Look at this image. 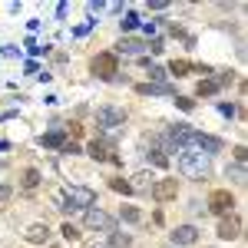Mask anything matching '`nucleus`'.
<instances>
[{"label": "nucleus", "instance_id": "f257e3e1", "mask_svg": "<svg viewBox=\"0 0 248 248\" xmlns=\"http://www.w3.org/2000/svg\"><path fill=\"white\" fill-rule=\"evenodd\" d=\"M53 202H57V209H93L96 202V192L86 189V186H73V189H60L53 192Z\"/></svg>", "mask_w": 248, "mask_h": 248}, {"label": "nucleus", "instance_id": "f03ea898", "mask_svg": "<svg viewBox=\"0 0 248 248\" xmlns=\"http://www.w3.org/2000/svg\"><path fill=\"white\" fill-rule=\"evenodd\" d=\"M209 169H212L209 155L192 153V149H182V155H179V172H182L186 179H205Z\"/></svg>", "mask_w": 248, "mask_h": 248}, {"label": "nucleus", "instance_id": "7ed1b4c3", "mask_svg": "<svg viewBox=\"0 0 248 248\" xmlns=\"http://www.w3.org/2000/svg\"><path fill=\"white\" fill-rule=\"evenodd\" d=\"M96 123H99L103 129H116V126L126 123V113H123L119 106H99V109H96Z\"/></svg>", "mask_w": 248, "mask_h": 248}, {"label": "nucleus", "instance_id": "20e7f679", "mask_svg": "<svg viewBox=\"0 0 248 248\" xmlns=\"http://www.w3.org/2000/svg\"><path fill=\"white\" fill-rule=\"evenodd\" d=\"M232 205H235V199L229 189H215L209 195V212H215V215H232Z\"/></svg>", "mask_w": 248, "mask_h": 248}, {"label": "nucleus", "instance_id": "39448f33", "mask_svg": "<svg viewBox=\"0 0 248 248\" xmlns=\"http://www.w3.org/2000/svg\"><path fill=\"white\" fill-rule=\"evenodd\" d=\"M83 225L86 229H99V232H113V215H106L103 209H86V215H83Z\"/></svg>", "mask_w": 248, "mask_h": 248}, {"label": "nucleus", "instance_id": "423d86ee", "mask_svg": "<svg viewBox=\"0 0 248 248\" xmlns=\"http://www.w3.org/2000/svg\"><path fill=\"white\" fill-rule=\"evenodd\" d=\"M93 73L99 79H113L116 77V53H99L93 60Z\"/></svg>", "mask_w": 248, "mask_h": 248}, {"label": "nucleus", "instance_id": "0eeeda50", "mask_svg": "<svg viewBox=\"0 0 248 248\" xmlns=\"http://www.w3.org/2000/svg\"><path fill=\"white\" fill-rule=\"evenodd\" d=\"M175 195H179V182H175V179H159V182L153 186L155 202H172Z\"/></svg>", "mask_w": 248, "mask_h": 248}, {"label": "nucleus", "instance_id": "6e6552de", "mask_svg": "<svg viewBox=\"0 0 248 248\" xmlns=\"http://www.w3.org/2000/svg\"><path fill=\"white\" fill-rule=\"evenodd\" d=\"M238 235H242V222H238L235 215H222V222H218V238L232 242V238H238Z\"/></svg>", "mask_w": 248, "mask_h": 248}, {"label": "nucleus", "instance_id": "1a4fd4ad", "mask_svg": "<svg viewBox=\"0 0 248 248\" xmlns=\"http://www.w3.org/2000/svg\"><path fill=\"white\" fill-rule=\"evenodd\" d=\"M195 242H199V232L192 225H182V229L172 232V245H195Z\"/></svg>", "mask_w": 248, "mask_h": 248}, {"label": "nucleus", "instance_id": "9d476101", "mask_svg": "<svg viewBox=\"0 0 248 248\" xmlns=\"http://www.w3.org/2000/svg\"><path fill=\"white\" fill-rule=\"evenodd\" d=\"M46 238H50L46 222H37V225H30V229H27V242H33V245H43Z\"/></svg>", "mask_w": 248, "mask_h": 248}, {"label": "nucleus", "instance_id": "9b49d317", "mask_svg": "<svg viewBox=\"0 0 248 248\" xmlns=\"http://www.w3.org/2000/svg\"><path fill=\"white\" fill-rule=\"evenodd\" d=\"M142 50H146V40H136V37H123L116 46V53H142Z\"/></svg>", "mask_w": 248, "mask_h": 248}, {"label": "nucleus", "instance_id": "f8f14e48", "mask_svg": "<svg viewBox=\"0 0 248 248\" xmlns=\"http://www.w3.org/2000/svg\"><path fill=\"white\" fill-rule=\"evenodd\" d=\"M46 149H60V146H66V133L63 129H53V133H46L43 139H40Z\"/></svg>", "mask_w": 248, "mask_h": 248}, {"label": "nucleus", "instance_id": "ddd939ff", "mask_svg": "<svg viewBox=\"0 0 248 248\" xmlns=\"http://www.w3.org/2000/svg\"><path fill=\"white\" fill-rule=\"evenodd\" d=\"M139 93L142 96H172V86H166V83H146V86H139Z\"/></svg>", "mask_w": 248, "mask_h": 248}, {"label": "nucleus", "instance_id": "4468645a", "mask_svg": "<svg viewBox=\"0 0 248 248\" xmlns=\"http://www.w3.org/2000/svg\"><path fill=\"white\" fill-rule=\"evenodd\" d=\"M106 248H133V238L126 232H109V245Z\"/></svg>", "mask_w": 248, "mask_h": 248}, {"label": "nucleus", "instance_id": "2eb2a0df", "mask_svg": "<svg viewBox=\"0 0 248 248\" xmlns=\"http://www.w3.org/2000/svg\"><path fill=\"white\" fill-rule=\"evenodd\" d=\"M90 155H93V159H99V162H106V159H109V162H116V155H109V149H106L103 142H90Z\"/></svg>", "mask_w": 248, "mask_h": 248}, {"label": "nucleus", "instance_id": "dca6fc26", "mask_svg": "<svg viewBox=\"0 0 248 248\" xmlns=\"http://www.w3.org/2000/svg\"><path fill=\"white\" fill-rule=\"evenodd\" d=\"M189 70H195L189 60H172V66H169V73H175V77H186Z\"/></svg>", "mask_w": 248, "mask_h": 248}, {"label": "nucleus", "instance_id": "f3484780", "mask_svg": "<svg viewBox=\"0 0 248 248\" xmlns=\"http://www.w3.org/2000/svg\"><path fill=\"white\" fill-rule=\"evenodd\" d=\"M20 182H23V189H37V186H40V172L37 169H27Z\"/></svg>", "mask_w": 248, "mask_h": 248}, {"label": "nucleus", "instance_id": "a211bd4d", "mask_svg": "<svg viewBox=\"0 0 248 248\" xmlns=\"http://www.w3.org/2000/svg\"><path fill=\"white\" fill-rule=\"evenodd\" d=\"M229 175L235 179V182H245V162H235V166H229Z\"/></svg>", "mask_w": 248, "mask_h": 248}, {"label": "nucleus", "instance_id": "6ab92c4d", "mask_svg": "<svg viewBox=\"0 0 248 248\" xmlns=\"http://www.w3.org/2000/svg\"><path fill=\"white\" fill-rule=\"evenodd\" d=\"M215 93H218L215 79H205V83H199V96H215Z\"/></svg>", "mask_w": 248, "mask_h": 248}, {"label": "nucleus", "instance_id": "aec40b11", "mask_svg": "<svg viewBox=\"0 0 248 248\" xmlns=\"http://www.w3.org/2000/svg\"><path fill=\"white\" fill-rule=\"evenodd\" d=\"M123 218H126V222H139V218H142V212L136 209V205H123Z\"/></svg>", "mask_w": 248, "mask_h": 248}, {"label": "nucleus", "instance_id": "412c9836", "mask_svg": "<svg viewBox=\"0 0 248 248\" xmlns=\"http://www.w3.org/2000/svg\"><path fill=\"white\" fill-rule=\"evenodd\" d=\"M60 232H63V238H66V242H77V238H79V229H77V225H70V222H66Z\"/></svg>", "mask_w": 248, "mask_h": 248}, {"label": "nucleus", "instance_id": "4be33fe9", "mask_svg": "<svg viewBox=\"0 0 248 248\" xmlns=\"http://www.w3.org/2000/svg\"><path fill=\"white\" fill-rule=\"evenodd\" d=\"M136 27H139V17L136 14H126L123 17V30H136Z\"/></svg>", "mask_w": 248, "mask_h": 248}, {"label": "nucleus", "instance_id": "5701e85b", "mask_svg": "<svg viewBox=\"0 0 248 248\" xmlns=\"http://www.w3.org/2000/svg\"><path fill=\"white\" fill-rule=\"evenodd\" d=\"M146 66H149V79H162V77H166L162 66H153V63H146Z\"/></svg>", "mask_w": 248, "mask_h": 248}, {"label": "nucleus", "instance_id": "b1692460", "mask_svg": "<svg viewBox=\"0 0 248 248\" xmlns=\"http://www.w3.org/2000/svg\"><path fill=\"white\" fill-rule=\"evenodd\" d=\"M109 186H113L116 192H133V186H129V182H123V179H113Z\"/></svg>", "mask_w": 248, "mask_h": 248}, {"label": "nucleus", "instance_id": "393cba45", "mask_svg": "<svg viewBox=\"0 0 248 248\" xmlns=\"http://www.w3.org/2000/svg\"><path fill=\"white\" fill-rule=\"evenodd\" d=\"M245 155H248V149H245V146H238V149H235V162H245Z\"/></svg>", "mask_w": 248, "mask_h": 248}, {"label": "nucleus", "instance_id": "a878e982", "mask_svg": "<svg viewBox=\"0 0 248 248\" xmlns=\"http://www.w3.org/2000/svg\"><path fill=\"white\" fill-rule=\"evenodd\" d=\"M27 50H30V53H33V57H37V53H43V46H37V43H33V40H27Z\"/></svg>", "mask_w": 248, "mask_h": 248}, {"label": "nucleus", "instance_id": "bb28decb", "mask_svg": "<svg viewBox=\"0 0 248 248\" xmlns=\"http://www.w3.org/2000/svg\"><path fill=\"white\" fill-rule=\"evenodd\" d=\"M175 103H179V109H186V113L192 109V99H179V96H175Z\"/></svg>", "mask_w": 248, "mask_h": 248}, {"label": "nucleus", "instance_id": "cd10ccee", "mask_svg": "<svg viewBox=\"0 0 248 248\" xmlns=\"http://www.w3.org/2000/svg\"><path fill=\"white\" fill-rule=\"evenodd\" d=\"M7 199H10V186H0V205H3Z\"/></svg>", "mask_w": 248, "mask_h": 248}, {"label": "nucleus", "instance_id": "c85d7f7f", "mask_svg": "<svg viewBox=\"0 0 248 248\" xmlns=\"http://www.w3.org/2000/svg\"><path fill=\"white\" fill-rule=\"evenodd\" d=\"M153 162H155V166H166L169 159H166V155H162V153H153Z\"/></svg>", "mask_w": 248, "mask_h": 248}, {"label": "nucleus", "instance_id": "c756f323", "mask_svg": "<svg viewBox=\"0 0 248 248\" xmlns=\"http://www.w3.org/2000/svg\"><path fill=\"white\" fill-rule=\"evenodd\" d=\"M90 248H106V245H90Z\"/></svg>", "mask_w": 248, "mask_h": 248}]
</instances>
